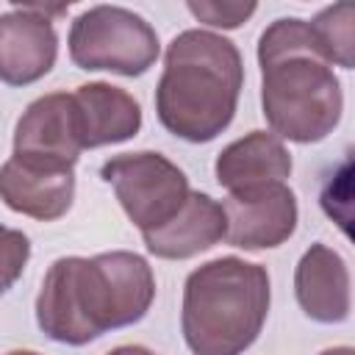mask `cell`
Returning a JSON list of instances; mask_svg holds the SVG:
<instances>
[{
  "label": "cell",
  "instance_id": "cell-1",
  "mask_svg": "<svg viewBox=\"0 0 355 355\" xmlns=\"http://www.w3.org/2000/svg\"><path fill=\"white\" fill-rule=\"evenodd\" d=\"M153 300L155 275L139 252L64 255L42 277L36 324L58 344L83 347L108 330L141 322Z\"/></svg>",
  "mask_w": 355,
  "mask_h": 355
},
{
  "label": "cell",
  "instance_id": "cell-7",
  "mask_svg": "<svg viewBox=\"0 0 355 355\" xmlns=\"http://www.w3.org/2000/svg\"><path fill=\"white\" fill-rule=\"evenodd\" d=\"M225 241L239 250H272L297 230V197L286 183H263L244 191H227Z\"/></svg>",
  "mask_w": 355,
  "mask_h": 355
},
{
  "label": "cell",
  "instance_id": "cell-6",
  "mask_svg": "<svg viewBox=\"0 0 355 355\" xmlns=\"http://www.w3.org/2000/svg\"><path fill=\"white\" fill-rule=\"evenodd\" d=\"M100 178L114 189L122 211L141 233L169 222L191 191L186 172L153 150L108 158L100 166Z\"/></svg>",
  "mask_w": 355,
  "mask_h": 355
},
{
  "label": "cell",
  "instance_id": "cell-3",
  "mask_svg": "<svg viewBox=\"0 0 355 355\" xmlns=\"http://www.w3.org/2000/svg\"><path fill=\"white\" fill-rule=\"evenodd\" d=\"M244 86L239 47L214 31H180L166 53L155 86L158 122L191 144L214 141L236 116Z\"/></svg>",
  "mask_w": 355,
  "mask_h": 355
},
{
  "label": "cell",
  "instance_id": "cell-10",
  "mask_svg": "<svg viewBox=\"0 0 355 355\" xmlns=\"http://www.w3.org/2000/svg\"><path fill=\"white\" fill-rule=\"evenodd\" d=\"M0 200L31 219L55 222L75 200V169L11 155L0 166Z\"/></svg>",
  "mask_w": 355,
  "mask_h": 355
},
{
  "label": "cell",
  "instance_id": "cell-13",
  "mask_svg": "<svg viewBox=\"0 0 355 355\" xmlns=\"http://www.w3.org/2000/svg\"><path fill=\"white\" fill-rule=\"evenodd\" d=\"M72 97L78 108L83 150L119 144L141 130V105L122 86L105 80L80 83L72 92Z\"/></svg>",
  "mask_w": 355,
  "mask_h": 355
},
{
  "label": "cell",
  "instance_id": "cell-20",
  "mask_svg": "<svg viewBox=\"0 0 355 355\" xmlns=\"http://www.w3.org/2000/svg\"><path fill=\"white\" fill-rule=\"evenodd\" d=\"M6 355H39V352H33V349H11Z\"/></svg>",
  "mask_w": 355,
  "mask_h": 355
},
{
  "label": "cell",
  "instance_id": "cell-2",
  "mask_svg": "<svg viewBox=\"0 0 355 355\" xmlns=\"http://www.w3.org/2000/svg\"><path fill=\"white\" fill-rule=\"evenodd\" d=\"M258 64L261 108L280 141L316 144L336 130L344 111V92L308 19H275L258 39Z\"/></svg>",
  "mask_w": 355,
  "mask_h": 355
},
{
  "label": "cell",
  "instance_id": "cell-11",
  "mask_svg": "<svg viewBox=\"0 0 355 355\" xmlns=\"http://www.w3.org/2000/svg\"><path fill=\"white\" fill-rule=\"evenodd\" d=\"M349 266L327 244H311L294 269V294L302 313L319 324H341L349 319L352 291Z\"/></svg>",
  "mask_w": 355,
  "mask_h": 355
},
{
  "label": "cell",
  "instance_id": "cell-15",
  "mask_svg": "<svg viewBox=\"0 0 355 355\" xmlns=\"http://www.w3.org/2000/svg\"><path fill=\"white\" fill-rule=\"evenodd\" d=\"M352 22H355V8L352 3H336L322 8L313 19H308L319 50L330 67L352 69L355 67V39H352Z\"/></svg>",
  "mask_w": 355,
  "mask_h": 355
},
{
  "label": "cell",
  "instance_id": "cell-19",
  "mask_svg": "<svg viewBox=\"0 0 355 355\" xmlns=\"http://www.w3.org/2000/svg\"><path fill=\"white\" fill-rule=\"evenodd\" d=\"M319 355H355V349L352 347H330V349H324Z\"/></svg>",
  "mask_w": 355,
  "mask_h": 355
},
{
  "label": "cell",
  "instance_id": "cell-17",
  "mask_svg": "<svg viewBox=\"0 0 355 355\" xmlns=\"http://www.w3.org/2000/svg\"><path fill=\"white\" fill-rule=\"evenodd\" d=\"M186 8L191 11L194 19H200L202 25L211 28H239L241 22H247L258 6L255 3H219V0H189Z\"/></svg>",
  "mask_w": 355,
  "mask_h": 355
},
{
  "label": "cell",
  "instance_id": "cell-12",
  "mask_svg": "<svg viewBox=\"0 0 355 355\" xmlns=\"http://www.w3.org/2000/svg\"><path fill=\"white\" fill-rule=\"evenodd\" d=\"M147 252L166 261L194 258L225 241V211L205 191H189L180 211L155 230L141 233Z\"/></svg>",
  "mask_w": 355,
  "mask_h": 355
},
{
  "label": "cell",
  "instance_id": "cell-5",
  "mask_svg": "<svg viewBox=\"0 0 355 355\" xmlns=\"http://www.w3.org/2000/svg\"><path fill=\"white\" fill-rule=\"evenodd\" d=\"M69 58L78 69H105L125 78L144 75L161 55L155 28L122 6H92L69 25Z\"/></svg>",
  "mask_w": 355,
  "mask_h": 355
},
{
  "label": "cell",
  "instance_id": "cell-9",
  "mask_svg": "<svg viewBox=\"0 0 355 355\" xmlns=\"http://www.w3.org/2000/svg\"><path fill=\"white\" fill-rule=\"evenodd\" d=\"M58 58V33L53 19L33 6H14L0 14V80L6 86H31L42 80Z\"/></svg>",
  "mask_w": 355,
  "mask_h": 355
},
{
  "label": "cell",
  "instance_id": "cell-8",
  "mask_svg": "<svg viewBox=\"0 0 355 355\" xmlns=\"http://www.w3.org/2000/svg\"><path fill=\"white\" fill-rule=\"evenodd\" d=\"M83 153L75 97L67 92H50L36 97L14 128V155L50 166L75 169Z\"/></svg>",
  "mask_w": 355,
  "mask_h": 355
},
{
  "label": "cell",
  "instance_id": "cell-14",
  "mask_svg": "<svg viewBox=\"0 0 355 355\" xmlns=\"http://www.w3.org/2000/svg\"><path fill=\"white\" fill-rule=\"evenodd\" d=\"M216 183L227 191H244L263 183H286L291 175V153L266 130H250L247 136L222 147L214 164Z\"/></svg>",
  "mask_w": 355,
  "mask_h": 355
},
{
  "label": "cell",
  "instance_id": "cell-4",
  "mask_svg": "<svg viewBox=\"0 0 355 355\" xmlns=\"http://www.w3.org/2000/svg\"><path fill=\"white\" fill-rule=\"evenodd\" d=\"M269 272L236 255L214 258L183 283L180 330L191 355H241L269 313Z\"/></svg>",
  "mask_w": 355,
  "mask_h": 355
},
{
  "label": "cell",
  "instance_id": "cell-18",
  "mask_svg": "<svg viewBox=\"0 0 355 355\" xmlns=\"http://www.w3.org/2000/svg\"><path fill=\"white\" fill-rule=\"evenodd\" d=\"M105 355H155V352L147 349V347H141V344H122V347H114Z\"/></svg>",
  "mask_w": 355,
  "mask_h": 355
},
{
  "label": "cell",
  "instance_id": "cell-16",
  "mask_svg": "<svg viewBox=\"0 0 355 355\" xmlns=\"http://www.w3.org/2000/svg\"><path fill=\"white\" fill-rule=\"evenodd\" d=\"M31 258V239L17 230L0 225V294H6L25 272Z\"/></svg>",
  "mask_w": 355,
  "mask_h": 355
}]
</instances>
